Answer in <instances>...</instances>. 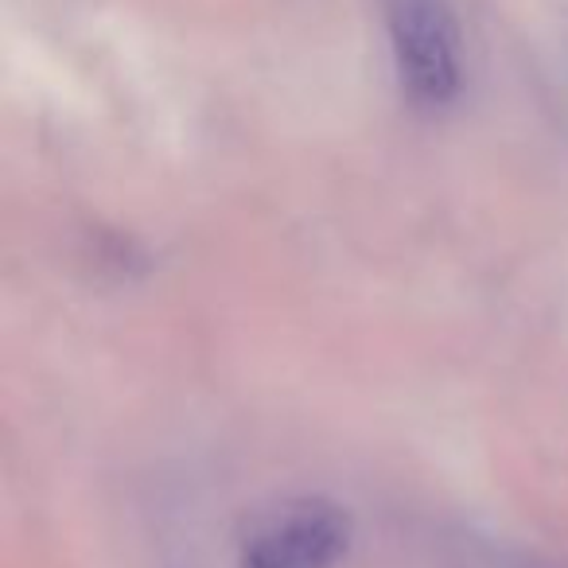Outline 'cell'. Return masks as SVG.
<instances>
[{
  "label": "cell",
  "instance_id": "cell-1",
  "mask_svg": "<svg viewBox=\"0 0 568 568\" xmlns=\"http://www.w3.org/2000/svg\"><path fill=\"white\" fill-rule=\"evenodd\" d=\"M397 82L420 110H444L464 90V40L452 0H382Z\"/></svg>",
  "mask_w": 568,
  "mask_h": 568
},
{
  "label": "cell",
  "instance_id": "cell-2",
  "mask_svg": "<svg viewBox=\"0 0 568 568\" xmlns=\"http://www.w3.org/2000/svg\"><path fill=\"white\" fill-rule=\"evenodd\" d=\"M347 545V510L327 498H301L245 537L242 568H335Z\"/></svg>",
  "mask_w": 568,
  "mask_h": 568
}]
</instances>
